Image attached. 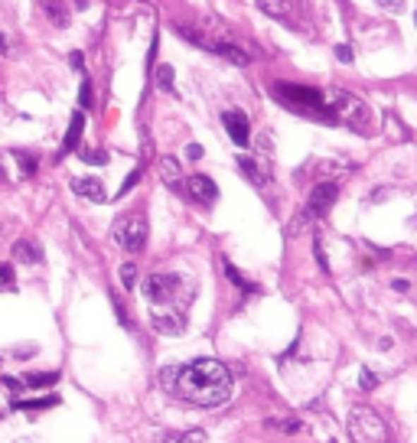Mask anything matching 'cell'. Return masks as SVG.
Here are the masks:
<instances>
[{"label": "cell", "instance_id": "1", "mask_svg": "<svg viewBox=\"0 0 417 443\" xmlns=\"http://www.w3.org/2000/svg\"><path fill=\"white\" fill-rule=\"evenodd\" d=\"M160 382L167 392L193 401L199 408H219L231 398V375L219 358H193L186 365L163 368Z\"/></svg>", "mask_w": 417, "mask_h": 443}, {"label": "cell", "instance_id": "2", "mask_svg": "<svg viewBox=\"0 0 417 443\" xmlns=\"http://www.w3.org/2000/svg\"><path fill=\"white\" fill-rule=\"evenodd\" d=\"M326 104H330L332 118L339 121V124H346L349 131H356V134H368L372 131V111H368V104L362 98H356L349 92H330Z\"/></svg>", "mask_w": 417, "mask_h": 443}, {"label": "cell", "instance_id": "3", "mask_svg": "<svg viewBox=\"0 0 417 443\" xmlns=\"http://www.w3.org/2000/svg\"><path fill=\"white\" fill-rule=\"evenodd\" d=\"M144 297L154 307H183L193 300V293L183 297V277L179 274H150L144 281Z\"/></svg>", "mask_w": 417, "mask_h": 443}, {"label": "cell", "instance_id": "4", "mask_svg": "<svg viewBox=\"0 0 417 443\" xmlns=\"http://www.w3.org/2000/svg\"><path fill=\"white\" fill-rule=\"evenodd\" d=\"M349 437L352 443H388V424L378 418L375 408H352L349 411Z\"/></svg>", "mask_w": 417, "mask_h": 443}, {"label": "cell", "instance_id": "5", "mask_svg": "<svg viewBox=\"0 0 417 443\" xmlns=\"http://www.w3.org/2000/svg\"><path fill=\"white\" fill-rule=\"evenodd\" d=\"M274 95L281 98L287 108L294 111H303V114H316V118L330 121V104H326V98L316 88H303V85H274Z\"/></svg>", "mask_w": 417, "mask_h": 443}, {"label": "cell", "instance_id": "6", "mask_svg": "<svg viewBox=\"0 0 417 443\" xmlns=\"http://www.w3.org/2000/svg\"><path fill=\"white\" fill-rule=\"evenodd\" d=\"M111 235H114V241H118L124 251H131V255H137L140 248L147 245V219L140 212H131V215H121L118 222H114V229H111Z\"/></svg>", "mask_w": 417, "mask_h": 443}, {"label": "cell", "instance_id": "7", "mask_svg": "<svg viewBox=\"0 0 417 443\" xmlns=\"http://www.w3.org/2000/svg\"><path fill=\"white\" fill-rule=\"evenodd\" d=\"M336 199H339V183H332V179L316 183V186L310 189V196H307V215L310 219H323V215L332 209Z\"/></svg>", "mask_w": 417, "mask_h": 443}, {"label": "cell", "instance_id": "8", "mask_svg": "<svg viewBox=\"0 0 417 443\" xmlns=\"http://www.w3.org/2000/svg\"><path fill=\"white\" fill-rule=\"evenodd\" d=\"M150 323L157 332H167V336H179L186 329V310L183 307H154L150 313Z\"/></svg>", "mask_w": 417, "mask_h": 443}, {"label": "cell", "instance_id": "9", "mask_svg": "<svg viewBox=\"0 0 417 443\" xmlns=\"http://www.w3.org/2000/svg\"><path fill=\"white\" fill-rule=\"evenodd\" d=\"M258 7H261L267 17L300 20L303 17V10H307V0H258Z\"/></svg>", "mask_w": 417, "mask_h": 443}, {"label": "cell", "instance_id": "10", "mask_svg": "<svg viewBox=\"0 0 417 443\" xmlns=\"http://www.w3.org/2000/svg\"><path fill=\"white\" fill-rule=\"evenodd\" d=\"M222 124H225V131H229V137L235 140L238 147H248V140H251V128H248V118L245 111H225L222 114Z\"/></svg>", "mask_w": 417, "mask_h": 443}, {"label": "cell", "instance_id": "11", "mask_svg": "<svg viewBox=\"0 0 417 443\" xmlns=\"http://www.w3.org/2000/svg\"><path fill=\"white\" fill-rule=\"evenodd\" d=\"M186 193L196 202H203V205H209V202H215V196H219V189H215V183L209 176H203V173H196V176H189L186 179Z\"/></svg>", "mask_w": 417, "mask_h": 443}, {"label": "cell", "instance_id": "12", "mask_svg": "<svg viewBox=\"0 0 417 443\" xmlns=\"http://www.w3.org/2000/svg\"><path fill=\"white\" fill-rule=\"evenodd\" d=\"M72 193L82 199H92V202H104L108 193H104V183L95 176H75L72 179Z\"/></svg>", "mask_w": 417, "mask_h": 443}, {"label": "cell", "instance_id": "13", "mask_svg": "<svg viewBox=\"0 0 417 443\" xmlns=\"http://www.w3.org/2000/svg\"><path fill=\"white\" fill-rule=\"evenodd\" d=\"M82 131H85V114H82V111H75V114H72V121H68L66 140H62V147H59V160L66 154H72V150L78 147V140H82Z\"/></svg>", "mask_w": 417, "mask_h": 443}, {"label": "cell", "instance_id": "14", "mask_svg": "<svg viewBox=\"0 0 417 443\" xmlns=\"http://www.w3.org/2000/svg\"><path fill=\"white\" fill-rule=\"evenodd\" d=\"M157 173H160V179L167 186H173V189L183 186V170H179L176 157H160V160H157Z\"/></svg>", "mask_w": 417, "mask_h": 443}, {"label": "cell", "instance_id": "15", "mask_svg": "<svg viewBox=\"0 0 417 443\" xmlns=\"http://www.w3.org/2000/svg\"><path fill=\"white\" fill-rule=\"evenodd\" d=\"M13 257L23 261V265H40V261H43V248L30 238H20L17 245H13Z\"/></svg>", "mask_w": 417, "mask_h": 443}, {"label": "cell", "instance_id": "16", "mask_svg": "<svg viewBox=\"0 0 417 443\" xmlns=\"http://www.w3.org/2000/svg\"><path fill=\"white\" fill-rule=\"evenodd\" d=\"M40 7H43V13L49 17L52 26H59V30H66V26H68V10H66L62 0H43Z\"/></svg>", "mask_w": 417, "mask_h": 443}, {"label": "cell", "instance_id": "17", "mask_svg": "<svg viewBox=\"0 0 417 443\" xmlns=\"http://www.w3.org/2000/svg\"><path fill=\"white\" fill-rule=\"evenodd\" d=\"M160 443H205V430L199 427H189V430H170V434H163Z\"/></svg>", "mask_w": 417, "mask_h": 443}, {"label": "cell", "instance_id": "18", "mask_svg": "<svg viewBox=\"0 0 417 443\" xmlns=\"http://www.w3.org/2000/svg\"><path fill=\"white\" fill-rule=\"evenodd\" d=\"M238 170L245 173L255 186H261V183H267V170H261V163L251 160V157H238Z\"/></svg>", "mask_w": 417, "mask_h": 443}, {"label": "cell", "instance_id": "19", "mask_svg": "<svg viewBox=\"0 0 417 443\" xmlns=\"http://www.w3.org/2000/svg\"><path fill=\"white\" fill-rule=\"evenodd\" d=\"M222 267H225V277H229V281L235 284L238 290H245V293H258V284H251V281H248L245 274H241L238 267L231 265V261H222Z\"/></svg>", "mask_w": 417, "mask_h": 443}, {"label": "cell", "instance_id": "20", "mask_svg": "<svg viewBox=\"0 0 417 443\" xmlns=\"http://www.w3.org/2000/svg\"><path fill=\"white\" fill-rule=\"evenodd\" d=\"M59 382V375L56 372H33V375H26L23 384L26 388H49V384Z\"/></svg>", "mask_w": 417, "mask_h": 443}, {"label": "cell", "instance_id": "21", "mask_svg": "<svg viewBox=\"0 0 417 443\" xmlns=\"http://www.w3.org/2000/svg\"><path fill=\"white\" fill-rule=\"evenodd\" d=\"M59 404V398L56 394H49V398H40V401H17L20 411H43V408H56Z\"/></svg>", "mask_w": 417, "mask_h": 443}, {"label": "cell", "instance_id": "22", "mask_svg": "<svg viewBox=\"0 0 417 443\" xmlns=\"http://www.w3.org/2000/svg\"><path fill=\"white\" fill-rule=\"evenodd\" d=\"M267 427H277V430H284V434H297L300 420L297 418H271L267 420Z\"/></svg>", "mask_w": 417, "mask_h": 443}, {"label": "cell", "instance_id": "23", "mask_svg": "<svg viewBox=\"0 0 417 443\" xmlns=\"http://www.w3.org/2000/svg\"><path fill=\"white\" fill-rule=\"evenodd\" d=\"M121 284H124V290H134L137 284V265H121Z\"/></svg>", "mask_w": 417, "mask_h": 443}, {"label": "cell", "instance_id": "24", "mask_svg": "<svg viewBox=\"0 0 417 443\" xmlns=\"http://www.w3.org/2000/svg\"><path fill=\"white\" fill-rule=\"evenodd\" d=\"M157 85L163 92H173V66H160L157 68Z\"/></svg>", "mask_w": 417, "mask_h": 443}, {"label": "cell", "instance_id": "25", "mask_svg": "<svg viewBox=\"0 0 417 443\" xmlns=\"http://www.w3.org/2000/svg\"><path fill=\"white\" fill-rule=\"evenodd\" d=\"M358 388H362V392H375V388H378V375H375L372 368H362V375H358Z\"/></svg>", "mask_w": 417, "mask_h": 443}, {"label": "cell", "instance_id": "26", "mask_svg": "<svg viewBox=\"0 0 417 443\" xmlns=\"http://www.w3.org/2000/svg\"><path fill=\"white\" fill-rule=\"evenodd\" d=\"M20 160V170H23V176H33L36 173V160L30 154H23V150H17V154H13Z\"/></svg>", "mask_w": 417, "mask_h": 443}, {"label": "cell", "instance_id": "27", "mask_svg": "<svg viewBox=\"0 0 417 443\" xmlns=\"http://www.w3.org/2000/svg\"><path fill=\"white\" fill-rule=\"evenodd\" d=\"M82 160L95 163V166H104V163H108V154H102V150H82Z\"/></svg>", "mask_w": 417, "mask_h": 443}, {"label": "cell", "instance_id": "28", "mask_svg": "<svg viewBox=\"0 0 417 443\" xmlns=\"http://www.w3.org/2000/svg\"><path fill=\"white\" fill-rule=\"evenodd\" d=\"M13 287V265H0V290Z\"/></svg>", "mask_w": 417, "mask_h": 443}, {"label": "cell", "instance_id": "29", "mask_svg": "<svg viewBox=\"0 0 417 443\" xmlns=\"http://www.w3.org/2000/svg\"><path fill=\"white\" fill-rule=\"evenodd\" d=\"M137 179H140V170H134V173H128V179H124V186L118 189V196H128L131 189L137 186Z\"/></svg>", "mask_w": 417, "mask_h": 443}, {"label": "cell", "instance_id": "30", "mask_svg": "<svg viewBox=\"0 0 417 443\" xmlns=\"http://www.w3.org/2000/svg\"><path fill=\"white\" fill-rule=\"evenodd\" d=\"M78 102H82V108H92V82H82V92H78Z\"/></svg>", "mask_w": 417, "mask_h": 443}, {"label": "cell", "instance_id": "31", "mask_svg": "<svg viewBox=\"0 0 417 443\" xmlns=\"http://www.w3.org/2000/svg\"><path fill=\"white\" fill-rule=\"evenodd\" d=\"M382 10H392V13H401L404 10V0H375Z\"/></svg>", "mask_w": 417, "mask_h": 443}, {"label": "cell", "instance_id": "32", "mask_svg": "<svg viewBox=\"0 0 417 443\" xmlns=\"http://www.w3.org/2000/svg\"><path fill=\"white\" fill-rule=\"evenodd\" d=\"M0 384H4V388H7V392H13V394H20L26 388L23 382H20V378H0Z\"/></svg>", "mask_w": 417, "mask_h": 443}, {"label": "cell", "instance_id": "33", "mask_svg": "<svg viewBox=\"0 0 417 443\" xmlns=\"http://www.w3.org/2000/svg\"><path fill=\"white\" fill-rule=\"evenodd\" d=\"M313 248H316V261H320V267H323V271H330V261H326V251H323V241L316 238L313 241Z\"/></svg>", "mask_w": 417, "mask_h": 443}, {"label": "cell", "instance_id": "34", "mask_svg": "<svg viewBox=\"0 0 417 443\" xmlns=\"http://www.w3.org/2000/svg\"><path fill=\"white\" fill-rule=\"evenodd\" d=\"M336 59L349 66V62H352V49H349V46H336Z\"/></svg>", "mask_w": 417, "mask_h": 443}, {"label": "cell", "instance_id": "35", "mask_svg": "<svg viewBox=\"0 0 417 443\" xmlns=\"http://www.w3.org/2000/svg\"><path fill=\"white\" fill-rule=\"evenodd\" d=\"M186 157H189V160H199V157H203V147H199V144H189V147H186Z\"/></svg>", "mask_w": 417, "mask_h": 443}, {"label": "cell", "instance_id": "36", "mask_svg": "<svg viewBox=\"0 0 417 443\" xmlns=\"http://www.w3.org/2000/svg\"><path fill=\"white\" fill-rule=\"evenodd\" d=\"M392 287L398 290V293H408V290H411V284L404 281V277H398V281H392Z\"/></svg>", "mask_w": 417, "mask_h": 443}, {"label": "cell", "instance_id": "37", "mask_svg": "<svg viewBox=\"0 0 417 443\" xmlns=\"http://www.w3.org/2000/svg\"><path fill=\"white\" fill-rule=\"evenodd\" d=\"M72 66H75V68H82V66H85V59H82V52H72Z\"/></svg>", "mask_w": 417, "mask_h": 443}, {"label": "cell", "instance_id": "38", "mask_svg": "<svg viewBox=\"0 0 417 443\" xmlns=\"http://www.w3.org/2000/svg\"><path fill=\"white\" fill-rule=\"evenodd\" d=\"M0 52H7V40H4V33H0Z\"/></svg>", "mask_w": 417, "mask_h": 443}, {"label": "cell", "instance_id": "39", "mask_svg": "<svg viewBox=\"0 0 417 443\" xmlns=\"http://www.w3.org/2000/svg\"><path fill=\"white\" fill-rule=\"evenodd\" d=\"M75 7H78V10H85V7H88V0H75Z\"/></svg>", "mask_w": 417, "mask_h": 443}, {"label": "cell", "instance_id": "40", "mask_svg": "<svg viewBox=\"0 0 417 443\" xmlns=\"http://www.w3.org/2000/svg\"><path fill=\"white\" fill-rule=\"evenodd\" d=\"M414 20H417V17H414Z\"/></svg>", "mask_w": 417, "mask_h": 443}]
</instances>
